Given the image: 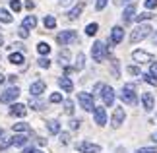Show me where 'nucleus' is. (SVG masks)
<instances>
[{"label": "nucleus", "instance_id": "f257e3e1", "mask_svg": "<svg viewBox=\"0 0 157 153\" xmlns=\"http://www.w3.org/2000/svg\"><path fill=\"white\" fill-rule=\"evenodd\" d=\"M151 25L149 23H140L134 31L130 33V43H140V41H144V39H147L149 35H151Z\"/></svg>", "mask_w": 157, "mask_h": 153}, {"label": "nucleus", "instance_id": "f03ea898", "mask_svg": "<svg viewBox=\"0 0 157 153\" xmlns=\"http://www.w3.org/2000/svg\"><path fill=\"white\" fill-rule=\"evenodd\" d=\"M91 56H93L95 62H103V60L109 56V47L103 41H95L93 47H91Z\"/></svg>", "mask_w": 157, "mask_h": 153}, {"label": "nucleus", "instance_id": "7ed1b4c3", "mask_svg": "<svg viewBox=\"0 0 157 153\" xmlns=\"http://www.w3.org/2000/svg\"><path fill=\"white\" fill-rule=\"evenodd\" d=\"M120 99H122L126 105H136L138 103V95H136V87L134 83H126L122 91H120Z\"/></svg>", "mask_w": 157, "mask_h": 153}, {"label": "nucleus", "instance_id": "20e7f679", "mask_svg": "<svg viewBox=\"0 0 157 153\" xmlns=\"http://www.w3.org/2000/svg\"><path fill=\"white\" fill-rule=\"evenodd\" d=\"M56 41H58V45L68 47V45H72V43H78V33L74 31V29H66V31H60L56 35Z\"/></svg>", "mask_w": 157, "mask_h": 153}, {"label": "nucleus", "instance_id": "39448f33", "mask_svg": "<svg viewBox=\"0 0 157 153\" xmlns=\"http://www.w3.org/2000/svg\"><path fill=\"white\" fill-rule=\"evenodd\" d=\"M78 103L82 105L83 111H87V113H93V95L91 93H86V91H82V93H78Z\"/></svg>", "mask_w": 157, "mask_h": 153}, {"label": "nucleus", "instance_id": "423d86ee", "mask_svg": "<svg viewBox=\"0 0 157 153\" xmlns=\"http://www.w3.org/2000/svg\"><path fill=\"white\" fill-rule=\"evenodd\" d=\"M17 97H20V89H17V87H8L2 95H0V103L10 105V103H14Z\"/></svg>", "mask_w": 157, "mask_h": 153}, {"label": "nucleus", "instance_id": "0eeeda50", "mask_svg": "<svg viewBox=\"0 0 157 153\" xmlns=\"http://www.w3.org/2000/svg\"><path fill=\"white\" fill-rule=\"evenodd\" d=\"M124 118H126L124 109L122 107H117V109H114V113H113V118H111V126L113 128H120V126L124 124Z\"/></svg>", "mask_w": 157, "mask_h": 153}, {"label": "nucleus", "instance_id": "6e6552de", "mask_svg": "<svg viewBox=\"0 0 157 153\" xmlns=\"http://www.w3.org/2000/svg\"><path fill=\"white\" fill-rule=\"evenodd\" d=\"M76 149L80 153H101V145L91 143V142H80L76 145Z\"/></svg>", "mask_w": 157, "mask_h": 153}, {"label": "nucleus", "instance_id": "1a4fd4ad", "mask_svg": "<svg viewBox=\"0 0 157 153\" xmlns=\"http://www.w3.org/2000/svg\"><path fill=\"white\" fill-rule=\"evenodd\" d=\"M45 89H47L45 82L37 79V82H33L31 85H29V95H31V97H41V95L45 93Z\"/></svg>", "mask_w": 157, "mask_h": 153}, {"label": "nucleus", "instance_id": "9d476101", "mask_svg": "<svg viewBox=\"0 0 157 153\" xmlns=\"http://www.w3.org/2000/svg\"><path fill=\"white\" fill-rule=\"evenodd\" d=\"M132 20H136V4L134 2L126 4V8L122 12V21L124 23H132Z\"/></svg>", "mask_w": 157, "mask_h": 153}, {"label": "nucleus", "instance_id": "9b49d317", "mask_svg": "<svg viewBox=\"0 0 157 153\" xmlns=\"http://www.w3.org/2000/svg\"><path fill=\"white\" fill-rule=\"evenodd\" d=\"M93 118H95V124L97 126H105L107 124V111L103 107H95L93 109Z\"/></svg>", "mask_w": 157, "mask_h": 153}, {"label": "nucleus", "instance_id": "f8f14e48", "mask_svg": "<svg viewBox=\"0 0 157 153\" xmlns=\"http://www.w3.org/2000/svg\"><path fill=\"white\" fill-rule=\"evenodd\" d=\"M122 39H124V29L120 25H114L111 29V45H118Z\"/></svg>", "mask_w": 157, "mask_h": 153}, {"label": "nucleus", "instance_id": "ddd939ff", "mask_svg": "<svg viewBox=\"0 0 157 153\" xmlns=\"http://www.w3.org/2000/svg\"><path fill=\"white\" fill-rule=\"evenodd\" d=\"M101 97H103V103H105V105L111 107L113 103H114V89L109 87V85H105L103 91H101Z\"/></svg>", "mask_w": 157, "mask_h": 153}, {"label": "nucleus", "instance_id": "4468645a", "mask_svg": "<svg viewBox=\"0 0 157 153\" xmlns=\"http://www.w3.org/2000/svg\"><path fill=\"white\" fill-rule=\"evenodd\" d=\"M132 58H134L136 62H151L153 54H149L146 51H134V52H132Z\"/></svg>", "mask_w": 157, "mask_h": 153}, {"label": "nucleus", "instance_id": "2eb2a0df", "mask_svg": "<svg viewBox=\"0 0 157 153\" xmlns=\"http://www.w3.org/2000/svg\"><path fill=\"white\" fill-rule=\"evenodd\" d=\"M10 114H12V116H25V114H27V107L21 105V103H12Z\"/></svg>", "mask_w": 157, "mask_h": 153}, {"label": "nucleus", "instance_id": "dca6fc26", "mask_svg": "<svg viewBox=\"0 0 157 153\" xmlns=\"http://www.w3.org/2000/svg\"><path fill=\"white\" fill-rule=\"evenodd\" d=\"M58 85H60L62 91H66V93H72V91H74V82H72L70 78H66V76L58 78Z\"/></svg>", "mask_w": 157, "mask_h": 153}, {"label": "nucleus", "instance_id": "f3484780", "mask_svg": "<svg viewBox=\"0 0 157 153\" xmlns=\"http://www.w3.org/2000/svg\"><path fill=\"white\" fill-rule=\"evenodd\" d=\"M142 105L144 109L149 113V111H153V107H155V99H153V95L151 93H142Z\"/></svg>", "mask_w": 157, "mask_h": 153}, {"label": "nucleus", "instance_id": "a211bd4d", "mask_svg": "<svg viewBox=\"0 0 157 153\" xmlns=\"http://www.w3.org/2000/svg\"><path fill=\"white\" fill-rule=\"evenodd\" d=\"M12 145H16V147H23V145H27V136L25 134H17V136L12 138Z\"/></svg>", "mask_w": 157, "mask_h": 153}, {"label": "nucleus", "instance_id": "6ab92c4d", "mask_svg": "<svg viewBox=\"0 0 157 153\" xmlns=\"http://www.w3.org/2000/svg\"><path fill=\"white\" fill-rule=\"evenodd\" d=\"M82 10H83V2L76 4L74 8L68 12V20H78V17H80V14H82Z\"/></svg>", "mask_w": 157, "mask_h": 153}, {"label": "nucleus", "instance_id": "aec40b11", "mask_svg": "<svg viewBox=\"0 0 157 153\" xmlns=\"http://www.w3.org/2000/svg\"><path fill=\"white\" fill-rule=\"evenodd\" d=\"M21 25L25 27V29H33L35 25H37V17H35V16H25V17H23V23H21Z\"/></svg>", "mask_w": 157, "mask_h": 153}, {"label": "nucleus", "instance_id": "412c9836", "mask_svg": "<svg viewBox=\"0 0 157 153\" xmlns=\"http://www.w3.org/2000/svg\"><path fill=\"white\" fill-rule=\"evenodd\" d=\"M58 62H60V66H68V62H70V51H68V48L60 51V54H58Z\"/></svg>", "mask_w": 157, "mask_h": 153}, {"label": "nucleus", "instance_id": "4be33fe9", "mask_svg": "<svg viewBox=\"0 0 157 153\" xmlns=\"http://www.w3.org/2000/svg\"><path fill=\"white\" fill-rule=\"evenodd\" d=\"M12 130H14V132H20V134H27L31 128H29V124H25V122H16V124L12 126Z\"/></svg>", "mask_w": 157, "mask_h": 153}, {"label": "nucleus", "instance_id": "5701e85b", "mask_svg": "<svg viewBox=\"0 0 157 153\" xmlns=\"http://www.w3.org/2000/svg\"><path fill=\"white\" fill-rule=\"evenodd\" d=\"M8 60L12 64H16V66H21L23 64V54L21 52H12L10 56H8Z\"/></svg>", "mask_w": 157, "mask_h": 153}, {"label": "nucleus", "instance_id": "b1692460", "mask_svg": "<svg viewBox=\"0 0 157 153\" xmlns=\"http://www.w3.org/2000/svg\"><path fill=\"white\" fill-rule=\"evenodd\" d=\"M47 128H49V132L51 134H60V122L58 120H49V122H47Z\"/></svg>", "mask_w": 157, "mask_h": 153}, {"label": "nucleus", "instance_id": "393cba45", "mask_svg": "<svg viewBox=\"0 0 157 153\" xmlns=\"http://www.w3.org/2000/svg\"><path fill=\"white\" fill-rule=\"evenodd\" d=\"M37 52L43 54V56H47V54L51 52V45H49V43H45V41H41L39 45H37Z\"/></svg>", "mask_w": 157, "mask_h": 153}, {"label": "nucleus", "instance_id": "a878e982", "mask_svg": "<svg viewBox=\"0 0 157 153\" xmlns=\"http://www.w3.org/2000/svg\"><path fill=\"white\" fill-rule=\"evenodd\" d=\"M142 78H144V82H146V83H149V85H153V87H157V78L151 74V72H146V74H142Z\"/></svg>", "mask_w": 157, "mask_h": 153}, {"label": "nucleus", "instance_id": "bb28decb", "mask_svg": "<svg viewBox=\"0 0 157 153\" xmlns=\"http://www.w3.org/2000/svg\"><path fill=\"white\" fill-rule=\"evenodd\" d=\"M83 66H86V54L83 52H78V58H76V70H83Z\"/></svg>", "mask_w": 157, "mask_h": 153}, {"label": "nucleus", "instance_id": "cd10ccee", "mask_svg": "<svg viewBox=\"0 0 157 153\" xmlns=\"http://www.w3.org/2000/svg\"><path fill=\"white\" fill-rule=\"evenodd\" d=\"M29 105H31V109H35V111H43L45 109V103L41 99H37V97H33V99L29 101Z\"/></svg>", "mask_w": 157, "mask_h": 153}, {"label": "nucleus", "instance_id": "c85d7f7f", "mask_svg": "<svg viewBox=\"0 0 157 153\" xmlns=\"http://www.w3.org/2000/svg\"><path fill=\"white\" fill-rule=\"evenodd\" d=\"M12 20H14V17H12V14H10V12L8 10H0V21H2V23H12Z\"/></svg>", "mask_w": 157, "mask_h": 153}, {"label": "nucleus", "instance_id": "c756f323", "mask_svg": "<svg viewBox=\"0 0 157 153\" xmlns=\"http://www.w3.org/2000/svg\"><path fill=\"white\" fill-rule=\"evenodd\" d=\"M153 14H151V12H149V10H146V12H144V14H140V16H136V20L138 21H140V23H144V21H149V20H153Z\"/></svg>", "mask_w": 157, "mask_h": 153}, {"label": "nucleus", "instance_id": "7c9ffc66", "mask_svg": "<svg viewBox=\"0 0 157 153\" xmlns=\"http://www.w3.org/2000/svg\"><path fill=\"white\" fill-rule=\"evenodd\" d=\"M43 23H45L47 29H54V27H56V20H54V16H45Z\"/></svg>", "mask_w": 157, "mask_h": 153}, {"label": "nucleus", "instance_id": "2f4dec72", "mask_svg": "<svg viewBox=\"0 0 157 153\" xmlns=\"http://www.w3.org/2000/svg\"><path fill=\"white\" fill-rule=\"evenodd\" d=\"M97 29H99V25H97V23H89V25L86 27V35H89V37H93V35L97 33Z\"/></svg>", "mask_w": 157, "mask_h": 153}, {"label": "nucleus", "instance_id": "473e14b6", "mask_svg": "<svg viewBox=\"0 0 157 153\" xmlns=\"http://www.w3.org/2000/svg\"><path fill=\"white\" fill-rule=\"evenodd\" d=\"M37 62H39V66H41V68H49V66H51V60L47 58V56H41V58L37 60Z\"/></svg>", "mask_w": 157, "mask_h": 153}, {"label": "nucleus", "instance_id": "72a5a7b5", "mask_svg": "<svg viewBox=\"0 0 157 153\" xmlns=\"http://www.w3.org/2000/svg\"><path fill=\"white\" fill-rule=\"evenodd\" d=\"M10 8L14 12H20L21 10V2H20V0H10Z\"/></svg>", "mask_w": 157, "mask_h": 153}, {"label": "nucleus", "instance_id": "f704fd0d", "mask_svg": "<svg viewBox=\"0 0 157 153\" xmlns=\"http://www.w3.org/2000/svg\"><path fill=\"white\" fill-rule=\"evenodd\" d=\"M64 111L68 113V114H72V113H74V103H72L70 99H68V101H64Z\"/></svg>", "mask_w": 157, "mask_h": 153}, {"label": "nucleus", "instance_id": "c9c22d12", "mask_svg": "<svg viewBox=\"0 0 157 153\" xmlns=\"http://www.w3.org/2000/svg\"><path fill=\"white\" fill-rule=\"evenodd\" d=\"M144 4H146V10H149V12L157 8V0H146Z\"/></svg>", "mask_w": 157, "mask_h": 153}, {"label": "nucleus", "instance_id": "e433bc0d", "mask_svg": "<svg viewBox=\"0 0 157 153\" xmlns=\"http://www.w3.org/2000/svg\"><path fill=\"white\" fill-rule=\"evenodd\" d=\"M49 101H51V103H62V95H60V93H52V95L49 97Z\"/></svg>", "mask_w": 157, "mask_h": 153}, {"label": "nucleus", "instance_id": "4c0bfd02", "mask_svg": "<svg viewBox=\"0 0 157 153\" xmlns=\"http://www.w3.org/2000/svg\"><path fill=\"white\" fill-rule=\"evenodd\" d=\"M128 74L130 76H140V68H138V66H128Z\"/></svg>", "mask_w": 157, "mask_h": 153}, {"label": "nucleus", "instance_id": "58836bf2", "mask_svg": "<svg viewBox=\"0 0 157 153\" xmlns=\"http://www.w3.org/2000/svg\"><path fill=\"white\" fill-rule=\"evenodd\" d=\"M103 87H105V83H97V85H95V87H93V97L95 95H101V91H103Z\"/></svg>", "mask_w": 157, "mask_h": 153}, {"label": "nucleus", "instance_id": "ea45409f", "mask_svg": "<svg viewBox=\"0 0 157 153\" xmlns=\"http://www.w3.org/2000/svg\"><path fill=\"white\" fill-rule=\"evenodd\" d=\"M17 35H20L21 39H27V37H29V29H25V27L21 25V27H20V31H17Z\"/></svg>", "mask_w": 157, "mask_h": 153}, {"label": "nucleus", "instance_id": "a19ab883", "mask_svg": "<svg viewBox=\"0 0 157 153\" xmlns=\"http://www.w3.org/2000/svg\"><path fill=\"white\" fill-rule=\"evenodd\" d=\"M136 153H157V147H140Z\"/></svg>", "mask_w": 157, "mask_h": 153}, {"label": "nucleus", "instance_id": "79ce46f5", "mask_svg": "<svg viewBox=\"0 0 157 153\" xmlns=\"http://www.w3.org/2000/svg\"><path fill=\"white\" fill-rule=\"evenodd\" d=\"M70 142V134H66V132H62V134H60V143H68Z\"/></svg>", "mask_w": 157, "mask_h": 153}, {"label": "nucleus", "instance_id": "37998d69", "mask_svg": "<svg viewBox=\"0 0 157 153\" xmlns=\"http://www.w3.org/2000/svg\"><path fill=\"white\" fill-rule=\"evenodd\" d=\"M107 2H109V0H97V2H95V10H103L107 6Z\"/></svg>", "mask_w": 157, "mask_h": 153}, {"label": "nucleus", "instance_id": "c03bdc74", "mask_svg": "<svg viewBox=\"0 0 157 153\" xmlns=\"http://www.w3.org/2000/svg\"><path fill=\"white\" fill-rule=\"evenodd\" d=\"M10 145H12V138H10V140H4V142H2V143H0V151H4V149H8V147H10Z\"/></svg>", "mask_w": 157, "mask_h": 153}, {"label": "nucleus", "instance_id": "a18cd8bd", "mask_svg": "<svg viewBox=\"0 0 157 153\" xmlns=\"http://www.w3.org/2000/svg\"><path fill=\"white\" fill-rule=\"evenodd\" d=\"M80 124H82V122L80 120H70V128H72V130H78V128H80Z\"/></svg>", "mask_w": 157, "mask_h": 153}, {"label": "nucleus", "instance_id": "49530a36", "mask_svg": "<svg viewBox=\"0 0 157 153\" xmlns=\"http://www.w3.org/2000/svg\"><path fill=\"white\" fill-rule=\"evenodd\" d=\"M14 48H17V51H21V48H23V45H21V43H14V45H10V51H14Z\"/></svg>", "mask_w": 157, "mask_h": 153}, {"label": "nucleus", "instance_id": "de8ad7c7", "mask_svg": "<svg viewBox=\"0 0 157 153\" xmlns=\"http://www.w3.org/2000/svg\"><path fill=\"white\" fill-rule=\"evenodd\" d=\"M25 8L27 10H33L35 8V2H33V0H27V2H25Z\"/></svg>", "mask_w": 157, "mask_h": 153}, {"label": "nucleus", "instance_id": "09e8293b", "mask_svg": "<svg viewBox=\"0 0 157 153\" xmlns=\"http://www.w3.org/2000/svg\"><path fill=\"white\" fill-rule=\"evenodd\" d=\"M151 74L157 78V62H151Z\"/></svg>", "mask_w": 157, "mask_h": 153}, {"label": "nucleus", "instance_id": "8fccbe9b", "mask_svg": "<svg viewBox=\"0 0 157 153\" xmlns=\"http://www.w3.org/2000/svg\"><path fill=\"white\" fill-rule=\"evenodd\" d=\"M74 0H60V6H70Z\"/></svg>", "mask_w": 157, "mask_h": 153}, {"label": "nucleus", "instance_id": "3c124183", "mask_svg": "<svg viewBox=\"0 0 157 153\" xmlns=\"http://www.w3.org/2000/svg\"><path fill=\"white\" fill-rule=\"evenodd\" d=\"M124 2H128V4H130V0H114V4H118V6H120V4H124Z\"/></svg>", "mask_w": 157, "mask_h": 153}, {"label": "nucleus", "instance_id": "603ef678", "mask_svg": "<svg viewBox=\"0 0 157 153\" xmlns=\"http://www.w3.org/2000/svg\"><path fill=\"white\" fill-rule=\"evenodd\" d=\"M151 140H153V142L157 143V132H153V134H151Z\"/></svg>", "mask_w": 157, "mask_h": 153}, {"label": "nucleus", "instance_id": "864d4df0", "mask_svg": "<svg viewBox=\"0 0 157 153\" xmlns=\"http://www.w3.org/2000/svg\"><path fill=\"white\" fill-rule=\"evenodd\" d=\"M4 138V130H2V128H0V140H2Z\"/></svg>", "mask_w": 157, "mask_h": 153}, {"label": "nucleus", "instance_id": "5fc2aeb1", "mask_svg": "<svg viewBox=\"0 0 157 153\" xmlns=\"http://www.w3.org/2000/svg\"><path fill=\"white\" fill-rule=\"evenodd\" d=\"M153 43L157 45V31H155V35H153Z\"/></svg>", "mask_w": 157, "mask_h": 153}, {"label": "nucleus", "instance_id": "6e6d98bb", "mask_svg": "<svg viewBox=\"0 0 157 153\" xmlns=\"http://www.w3.org/2000/svg\"><path fill=\"white\" fill-rule=\"evenodd\" d=\"M2 43H4V37H2V35H0V47H2Z\"/></svg>", "mask_w": 157, "mask_h": 153}, {"label": "nucleus", "instance_id": "4d7b16f0", "mask_svg": "<svg viewBox=\"0 0 157 153\" xmlns=\"http://www.w3.org/2000/svg\"><path fill=\"white\" fill-rule=\"evenodd\" d=\"M2 82H4V76H2V74H0V83H2Z\"/></svg>", "mask_w": 157, "mask_h": 153}, {"label": "nucleus", "instance_id": "13d9d810", "mask_svg": "<svg viewBox=\"0 0 157 153\" xmlns=\"http://www.w3.org/2000/svg\"><path fill=\"white\" fill-rule=\"evenodd\" d=\"M33 153H43V151H39V149H33Z\"/></svg>", "mask_w": 157, "mask_h": 153}]
</instances>
